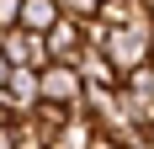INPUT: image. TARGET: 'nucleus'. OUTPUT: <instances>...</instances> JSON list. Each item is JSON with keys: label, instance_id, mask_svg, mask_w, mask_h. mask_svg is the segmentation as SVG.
Returning a JSON list of instances; mask_svg holds the SVG:
<instances>
[{"label": "nucleus", "instance_id": "4", "mask_svg": "<svg viewBox=\"0 0 154 149\" xmlns=\"http://www.w3.org/2000/svg\"><path fill=\"white\" fill-rule=\"evenodd\" d=\"M80 53H85V27L64 16L59 27L48 32V59H53V64H75Z\"/></svg>", "mask_w": 154, "mask_h": 149}, {"label": "nucleus", "instance_id": "8", "mask_svg": "<svg viewBox=\"0 0 154 149\" xmlns=\"http://www.w3.org/2000/svg\"><path fill=\"white\" fill-rule=\"evenodd\" d=\"M21 27V0H0V32H16Z\"/></svg>", "mask_w": 154, "mask_h": 149}, {"label": "nucleus", "instance_id": "10", "mask_svg": "<svg viewBox=\"0 0 154 149\" xmlns=\"http://www.w3.org/2000/svg\"><path fill=\"white\" fill-rule=\"evenodd\" d=\"M0 149H16V122H11V128H0Z\"/></svg>", "mask_w": 154, "mask_h": 149}, {"label": "nucleus", "instance_id": "6", "mask_svg": "<svg viewBox=\"0 0 154 149\" xmlns=\"http://www.w3.org/2000/svg\"><path fill=\"white\" fill-rule=\"evenodd\" d=\"M96 138H101V128H96V122L85 117V106H80L75 117L64 122V133H59V149H96Z\"/></svg>", "mask_w": 154, "mask_h": 149}, {"label": "nucleus", "instance_id": "7", "mask_svg": "<svg viewBox=\"0 0 154 149\" xmlns=\"http://www.w3.org/2000/svg\"><path fill=\"white\" fill-rule=\"evenodd\" d=\"M59 11L69 16V21H96V16H101V0H59Z\"/></svg>", "mask_w": 154, "mask_h": 149}, {"label": "nucleus", "instance_id": "2", "mask_svg": "<svg viewBox=\"0 0 154 149\" xmlns=\"http://www.w3.org/2000/svg\"><path fill=\"white\" fill-rule=\"evenodd\" d=\"M0 53L16 64V69H48V37H37V32L16 27V32H0Z\"/></svg>", "mask_w": 154, "mask_h": 149}, {"label": "nucleus", "instance_id": "11", "mask_svg": "<svg viewBox=\"0 0 154 149\" xmlns=\"http://www.w3.org/2000/svg\"><path fill=\"white\" fill-rule=\"evenodd\" d=\"M96 149H128V144H117L112 133H101V138H96Z\"/></svg>", "mask_w": 154, "mask_h": 149}, {"label": "nucleus", "instance_id": "1", "mask_svg": "<svg viewBox=\"0 0 154 149\" xmlns=\"http://www.w3.org/2000/svg\"><path fill=\"white\" fill-rule=\"evenodd\" d=\"M37 80H43V106H59V112H80L85 106V80H80L75 64H48Z\"/></svg>", "mask_w": 154, "mask_h": 149}, {"label": "nucleus", "instance_id": "5", "mask_svg": "<svg viewBox=\"0 0 154 149\" xmlns=\"http://www.w3.org/2000/svg\"><path fill=\"white\" fill-rule=\"evenodd\" d=\"M64 21V11H59V0H21V27L27 32H37V37H48V32Z\"/></svg>", "mask_w": 154, "mask_h": 149}, {"label": "nucleus", "instance_id": "3", "mask_svg": "<svg viewBox=\"0 0 154 149\" xmlns=\"http://www.w3.org/2000/svg\"><path fill=\"white\" fill-rule=\"evenodd\" d=\"M80 80H85V90H122V69L106 59V48H85L75 59Z\"/></svg>", "mask_w": 154, "mask_h": 149}, {"label": "nucleus", "instance_id": "9", "mask_svg": "<svg viewBox=\"0 0 154 149\" xmlns=\"http://www.w3.org/2000/svg\"><path fill=\"white\" fill-rule=\"evenodd\" d=\"M11 74H16V64H11V59H5V53H0V90L11 85Z\"/></svg>", "mask_w": 154, "mask_h": 149}]
</instances>
